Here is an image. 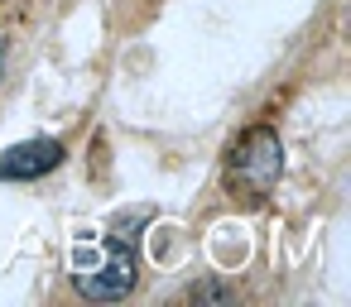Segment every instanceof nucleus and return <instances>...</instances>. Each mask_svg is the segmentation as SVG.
<instances>
[{"mask_svg":"<svg viewBox=\"0 0 351 307\" xmlns=\"http://www.w3.org/2000/svg\"><path fill=\"white\" fill-rule=\"evenodd\" d=\"M279 139L274 130L255 125L245 130L236 144H231V159H226V187L231 197H245V202H265L269 187L279 183Z\"/></svg>","mask_w":351,"mask_h":307,"instance_id":"nucleus-1","label":"nucleus"},{"mask_svg":"<svg viewBox=\"0 0 351 307\" xmlns=\"http://www.w3.org/2000/svg\"><path fill=\"white\" fill-rule=\"evenodd\" d=\"M135 288V250L121 240H106V250L97 259H77V293L97 297V302H116Z\"/></svg>","mask_w":351,"mask_h":307,"instance_id":"nucleus-2","label":"nucleus"},{"mask_svg":"<svg viewBox=\"0 0 351 307\" xmlns=\"http://www.w3.org/2000/svg\"><path fill=\"white\" fill-rule=\"evenodd\" d=\"M63 163V144L58 139H25L15 149L0 154V183H34L49 168Z\"/></svg>","mask_w":351,"mask_h":307,"instance_id":"nucleus-3","label":"nucleus"},{"mask_svg":"<svg viewBox=\"0 0 351 307\" xmlns=\"http://www.w3.org/2000/svg\"><path fill=\"white\" fill-rule=\"evenodd\" d=\"M188 297H197V302H212V297H217V302H226V297H231V288H221V283H193V288H188Z\"/></svg>","mask_w":351,"mask_h":307,"instance_id":"nucleus-4","label":"nucleus"},{"mask_svg":"<svg viewBox=\"0 0 351 307\" xmlns=\"http://www.w3.org/2000/svg\"><path fill=\"white\" fill-rule=\"evenodd\" d=\"M0 68H5V49H0Z\"/></svg>","mask_w":351,"mask_h":307,"instance_id":"nucleus-5","label":"nucleus"}]
</instances>
